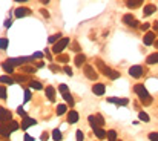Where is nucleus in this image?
<instances>
[{
  "mask_svg": "<svg viewBox=\"0 0 158 141\" xmlns=\"http://www.w3.org/2000/svg\"><path fill=\"white\" fill-rule=\"evenodd\" d=\"M97 66H98V69L101 71V74H103V75L109 77L111 80H117V78H120V72H117V71L111 69L109 66H106L105 63H103L101 60H97Z\"/></svg>",
  "mask_w": 158,
  "mask_h": 141,
  "instance_id": "nucleus-1",
  "label": "nucleus"
},
{
  "mask_svg": "<svg viewBox=\"0 0 158 141\" xmlns=\"http://www.w3.org/2000/svg\"><path fill=\"white\" fill-rule=\"evenodd\" d=\"M134 92H135L137 95L140 97V100H141V101H143L144 104H150V101H152V98H150L149 92L146 91V88H144L143 84H135Z\"/></svg>",
  "mask_w": 158,
  "mask_h": 141,
  "instance_id": "nucleus-2",
  "label": "nucleus"
},
{
  "mask_svg": "<svg viewBox=\"0 0 158 141\" xmlns=\"http://www.w3.org/2000/svg\"><path fill=\"white\" fill-rule=\"evenodd\" d=\"M68 45H69V38H61V40H58V42L52 46V52L58 55V54H61V52L65 51V48H66Z\"/></svg>",
  "mask_w": 158,
  "mask_h": 141,
  "instance_id": "nucleus-3",
  "label": "nucleus"
},
{
  "mask_svg": "<svg viewBox=\"0 0 158 141\" xmlns=\"http://www.w3.org/2000/svg\"><path fill=\"white\" fill-rule=\"evenodd\" d=\"M144 74H146V69L143 66H130V69H129V75L134 78H140Z\"/></svg>",
  "mask_w": 158,
  "mask_h": 141,
  "instance_id": "nucleus-4",
  "label": "nucleus"
},
{
  "mask_svg": "<svg viewBox=\"0 0 158 141\" xmlns=\"http://www.w3.org/2000/svg\"><path fill=\"white\" fill-rule=\"evenodd\" d=\"M34 57H22V58H9L8 60V63L12 64V66H19V64H25V63H28L31 62Z\"/></svg>",
  "mask_w": 158,
  "mask_h": 141,
  "instance_id": "nucleus-5",
  "label": "nucleus"
},
{
  "mask_svg": "<svg viewBox=\"0 0 158 141\" xmlns=\"http://www.w3.org/2000/svg\"><path fill=\"white\" fill-rule=\"evenodd\" d=\"M105 91H106V86L103 84V83H97V84L92 86V92L95 94V95H103Z\"/></svg>",
  "mask_w": 158,
  "mask_h": 141,
  "instance_id": "nucleus-6",
  "label": "nucleus"
},
{
  "mask_svg": "<svg viewBox=\"0 0 158 141\" xmlns=\"http://www.w3.org/2000/svg\"><path fill=\"white\" fill-rule=\"evenodd\" d=\"M89 124H91V127L92 129H97V127H100L101 126V123H100V120H98V115H89Z\"/></svg>",
  "mask_w": 158,
  "mask_h": 141,
  "instance_id": "nucleus-7",
  "label": "nucleus"
},
{
  "mask_svg": "<svg viewBox=\"0 0 158 141\" xmlns=\"http://www.w3.org/2000/svg\"><path fill=\"white\" fill-rule=\"evenodd\" d=\"M123 22H125L126 25H129V26H132V28H137V26H138V22L134 20V17L130 14H126L125 17H123Z\"/></svg>",
  "mask_w": 158,
  "mask_h": 141,
  "instance_id": "nucleus-8",
  "label": "nucleus"
},
{
  "mask_svg": "<svg viewBox=\"0 0 158 141\" xmlns=\"http://www.w3.org/2000/svg\"><path fill=\"white\" fill-rule=\"evenodd\" d=\"M85 75H86L88 78H91V80H95V78H97V74H95V71H94L92 66H85Z\"/></svg>",
  "mask_w": 158,
  "mask_h": 141,
  "instance_id": "nucleus-9",
  "label": "nucleus"
},
{
  "mask_svg": "<svg viewBox=\"0 0 158 141\" xmlns=\"http://www.w3.org/2000/svg\"><path fill=\"white\" fill-rule=\"evenodd\" d=\"M68 121H69L71 124H75L78 121V113L75 111H69V113H68Z\"/></svg>",
  "mask_w": 158,
  "mask_h": 141,
  "instance_id": "nucleus-10",
  "label": "nucleus"
},
{
  "mask_svg": "<svg viewBox=\"0 0 158 141\" xmlns=\"http://www.w3.org/2000/svg\"><path fill=\"white\" fill-rule=\"evenodd\" d=\"M154 42H155V34H154V32H147V34L144 35V45L150 46Z\"/></svg>",
  "mask_w": 158,
  "mask_h": 141,
  "instance_id": "nucleus-11",
  "label": "nucleus"
},
{
  "mask_svg": "<svg viewBox=\"0 0 158 141\" xmlns=\"http://www.w3.org/2000/svg\"><path fill=\"white\" fill-rule=\"evenodd\" d=\"M11 118V112L8 109H5V107H0V121H5V120Z\"/></svg>",
  "mask_w": 158,
  "mask_h": 141,
  "instance_id": "nucleus-12",
  "label": "nucleus"
},
{
  "mask_svg": "<svg viewBox=\"0 0 158 141\" xmlns=\"http://www.w3.org/2000/svg\"><path fill=\"white\" fill-rule=\"evenodd\" d=\"M16 17L17 18H20V17H25V16H28V14H31V11L28 9V8H19V9H16Z\"/></svg>",
  "mask_w": 158,
  "mask_h": 141,
  "instance_id": "nucleus-13",
  "label": "nucleus"
},
{
  "mask_svg": "<svg viewBox=\"0 0 158 141\" xmlns=\"http://www.w3.org/2000/svg\"><path fill=\"white\" fill-rule=\"evenodd\" d=\"M109 101L118 104V106H126V104L129 103V100H127V98H109Z\"/></svg>",
  "mask_w": 158,
  "mask_h": 141,
  "instance_id": "nucleus-14",
  "label": "nucleus"
},
{
  "mask_svg": "<svg viewBox=\"0 0 158 141\" xmlns=\"http://www.w3.org/2000/svg\"><path fill=\"white\" fill-rule=\"evenodd\" d=\"M46 95L49 98V101H54L56 100V89L52 88V86H48L46 88Z\"/></svg>",
  "mask_w": 158,
  "mask_h": 141,
  "instance_id": "nucleus-15",
  "label": "nucleus"
},
{
  "mask_svg": "<svg viewBox=\"0 0 158 141\" xmlns=\"http://www.w3.org/2000/svg\"><path fill=\"white\" fill-rule=\"evenodd\" d=\"M36 123H37L36 120H32V118H28V117H26V118L23 120V123H22V129H28L29 126H34Z\"/></svg>",
  "mask_w": 158,
  "mask_h": 141,
  "instance_id": "nucleus-16",
  "label": "nucleus"
},
{
  "mask_svg": "<svg viewBox=\"0 0 158 141\" xmlns=\"http://www.w3.org/2000/svg\"><path fill=\"white\" fill-rule=\"evenodd\" d=\"M0 133H2L3 137H6V135H9V127H8V124H6L5 121L3 123H0Z\"/></svg>",
  "mask_w": 158,
  "mask_h": 141,
  "instance_id": "nucleus-17",
  "label": "nucleus"
},
{
  "mask_svg": "<svg viewBox=\"0 0 158 141\" xmlns=\"http://www.w3.org/2000/svg\"><path fill=\"white\" fill-rule=\"evenodd\" d=\"M146 63L147 64H155V63H158V52L150 54V55L147 57V60H146Z\"/></svg>",
  "mask_w": 158,
  "mask_h": 141,
  "instance_id": "nucleus-18",
  "label": "nucleus"
},
{
  "mask_svg": "<svg viewBox=\"0 0 158 141\" xmlns=\"http://www.w3.org/2000/svg\"><path fill=\"white\" fill-rule=\"evenodd\" d=\"M94 133L97 135V138H100V140H103V138H106L107 137V133L101 129V127H97V129H94Z\"/></svg>",
  "mask_w": 158,
  "mask_h": 141,
  "instance_id": "nucleus-19",
  "label": "nucleus"
},
{
  "mask_svg": "<svg viewBox=\"0 0 158 141\" xmlns=\"http://www.w3.org/2000/svg\"><path fill=\"white\" fill-rule=\"evenodd\" d=\"M154 11H157L155 5H146V6H144V16H150Z\"/></svg>",
  "mask_w": 158,
  "mask_h": 141,
  "instance_id": "nucleus-20",
  "label": "nucleus"
},
{
  "mask_svg": "<svg viewBox=\"0 0 158 141\" xmlns=\"http://www.w3.org/2000/svg\"><path fill=\"white\" fill-rule=\"evenodd\" d=\"M85 60H86V57L83 55V54H78V55L75 57V64H77L78 68H80V66H81V64L85 63Z\"/></svg>",
  "mask_w": 158,
  "mask_h": 141,
  "instance_id": "nucleus-21",
  "label": "nucleus"
},
{
  "mask_svg": "<svg viewBox=\"0 0 158 141\" xmlns=\"http://www.w3.org/2000/svg\"><path fill=\"white\" fill-rule=\"evenodd\" d=\"M0 83H5V84H14V80L8 75H2L0 77Z\"/></svg>",
  "mask_w": 158,
  "mask_h": 141,
  "instance_id": "nucleus-22",
  "label": "nucleus"
},
{
  "mask_svg": "<svg viewBox=\"0 0 158 141\" xmlns=\"http://www.w3.org/2000/svg\"><path fill=\"white\" fill-rule=\"evenodd\" d=\"M29 86H31L32 89H37V91H42V89H43L42 83H40V81H36V80H32V81L29 83Z\"/></svg>",
  "mask_w": 158,
  "mask_h": 141,
  "instance_id": "nucleus-23",
  "label": "nucleus"
},
{
  "mask_svg": "<svg viewBox=\"0 0 158 141\" xmlns=\"http://www.w3.org/2000/svg\"><path fill=\"white\" fill-rule=\"evenodd\" d=\"M52 138L56 140V141H61V138H63V135H61V132L58 130V129H56L52 132Z\"/></svg>",
  "mask_w": 158,
  "mask_h": 141,
  "instance_id": "nucleus-24",
  "label": "nucleus"
},
{
  "mask_svg": "<svg viewBox=\"0 0 158 141\" xmlns=\"http://www.w3.org/2000/svg\"><path fill=\"white\" fill-rule=\"evenodd\" d=\"M63 98H65L66 103H69V106H74V100H72V97H71L69 92H68V94H63Z\"/></svg>",
  "mask_w": 158,
  "mask_h": 141,
  "instance_id": "nucleus-25",
  "label": "nucleus"
},
{
  "mask_svg": "<svg viewBox=\"0 0 158 141\" xmlns=\"http://www.w3.org/2000/svg\"><path fill=\"white\" fill-rule=\"evenodd\" d=\"M8 127H9V132H14L19 129V123L17 121H9L8 123Z\"/></svg>",
  "mask_w": 158,
  "mask_h": 141,
  "instance_id": "nucleus-26",
  "label": "nucleus"
},
{
  "mask_svg": "<svg viewBox=\"0 0 158 141\" xmlns=\"http://www.w3.org/2000/svg\"><path fill=\"white\" fill-rule=\"evenodd\" d=\"M58 40H61V34H56V35L49 37V38H48V42H49V43H57Z\"/></svg>",
  "mask_w": 158,
  "mask_h": 141,
  "instance_id": "nucleus-27",
  "label": "nucleus"
},
{
  "mask_svg": "<svg viewBox=\"0 0 158 141\" xmlns=\"http://www.w3.org/2000/svg\"><path fill=\"white\" fill-rule=\"evenodd\" d=\"M2 68H3L6 72H12V71H14V66H12V64H9L8 62H5V63L2 64Z\"/></svg>",
  "mask_w": 158,
  "mask_h": 141,
  "instance_id": "nucleus-28",
  "label": "nucleus"
},
{
  "mask_svg": "<svg viewBox=\"0 0 158 141\" xmlns=\"http://www.w3.org/2000/svg\"><path fill=\"white\" fill-rule=\"evenodd\" d=\"M8 45H9L8 38H0V49H6V48H8Z\"/></svg>",
  "mask_w": 158,
  "mask_h": 141,
  "instance_id": "nucleus-29",
  "label": "nucleus"
},
{
  "mask_svg": "<svg viewBox=\"0 0 158 141\" xmlns=\"http://www.w3.org/2000/svg\"><path fill=\"white\" fill-rule=\"evenodd\" d=\"M138 117H140V120H141L143 123H147V121H149V115H147L146 112H140Z\"/></svg>",
  "mask_w": 158,
  "mask_h": 141,
  "instance_id": "nucleus-30",
  "label": "nucleus"
},
{
  "mask_svg": "<svg viewBox=\"0 0 158 141\" xmlns=\"http://www.w3.org/2000/svg\"><path fill=\"white\" fill-rule=\"evenodd\" d=\"M107 140L109 141H115L117 140V132L115 130H109L107 132Z\"/></svg>",
  "mask_w": 158,
  "mask_h": 141,
  "instance_id": "nucleus-31",
  "label": "nucleus"
},
{
  "mask_svg": "<svg viewBox=\"0 0 158 141\" xmlns=\"http://www.w3.org/2000/svg\"><path fill=\"white\" fill-rule=\"evenodd\" d=\"M65 112H66V106L65 104H58L57 106V115H63Z\"/></svg>",
  "mask_w": 158,
  "mask_h": 141,
  "instance_id": "nucleus-32",
  "label": "nucleus"
},
{
  "mask_svg": "<svg viewBox=\"0 0 158 141\" xmlns=\"http://www.w3.org/2000/svg\"><path fill=\"white\" fill-rule=\"evenodd\" d=\"M143 5V2H127V8H138V6H141Z\"/></svg>",
  "mask_w": 158,
  "mask_h": 141,
  "instance_id": "nucleus-33",
  "label": "nucleus"
},
{
  "mask_svg": "<svg viewBox=\"0 0 158 141\" xmlns=\"http://www.w3.org/2000/svg\"><path fill=\"white\" fill-rule=\"evenodd\" d=\"M149 140L150 141H158V133L157 132H150L149 133Z\"/></svg>",
  "mask_w": 158,
  "mask_h": 141,
  "instance_id": "nucleus-34",
  "label": "nucleus"
},
{
  "mask_svg": "<svg viewBox=\"0 0 158 141\" xmlns=\"http://www.w3.org/2000/svg\"><path fill=\"white\" fill-rule=\"evenodd\" d=\"M0 98H2V100L6 98V89H5V86H0Z\"/></svg>",
  "mask_w": 158,
  "mask_h": 141,
  "instance_id": "nucleus-35",
  "label": "nucleus"
},
{
  "mask_svg": "<svg viewBox=\"0 0 158 141\" xmlns=\"http://www.w3.org/2000/svg\"><path fill=\"white\" fill-rule=\"evenodd\" d=\"M58 91H60L61 94H68V86H66V84H60V86H58Z\"/></svg>",
  "mask_w": 158,
  "mask_h": 141,
  "instance_id": "nucleus-36",
  "label": "nucleus"
},
{
  "mask_svg": "<svg viewBox=\"0 0 158 141\" xmlns=\"http://www.w3.org/2000/svg\"><path fill=\"white\" fill-rule=\"evenodd\" d=\"M29 100H31V91L26 89L25 91V101H29Z\"/></svg>",
  "mask_w": 158,
  "mask_h": 141,
  "instance_id": "nucleus-37",
  "label": "nucleus"
},
{
  "mask_svg": "<svg viewBox=\"0 0 158 141\" xmlns=\"http://www.w3.org/2000/svg\"><path fill=\"white\" fill-rule=\"evenodd\" d=\"M85 135H83V132L81 130H77V141H83Z\"/></svg>",
  "mask_w": 158,
  "mask_h": 141,
  "instance_id": "nucleus-38",
  "label": "nucleus"
},
{
  "mask_svg": "<svg viewBox=\"0 0 158 141\" xmlns=\"http://www.w3.org/2000/svg\"><path fill=\"white\" fill-rule=\"evenodd\" d=\"M57 60H58V62H61V63H66L69 58H68L66 55H60V57H57Z\"/></svg>",
  "mask_w": 158,
  "mask_h": 141,
  "instance_id": "nucleus-39",
  "label": "nucleus"
},
{
  "mask_svg": "<svg viewBox=\"0 0 158 141\" xmlns=\"http://www.w3.org/2000/svg\"><path fill=\"white\" fill-rule=\"evenodd\" d=\"M17 113H19V115H22V117H25V118H26V112L23 111V107H19V109H17Z\"/></svg>",
  "mask_w": 158,
  "mask_h": 141,
  "instance_id": "nucleus-40",
  "label": "nucleus"
},
{
  "mask_svg": "<svg viewBox=\"0 0 158 141\" xmlns=\"http://www.w3.org/2000/svg\"><path fill=\"white\" fill-rule=\"evenodd\" d=\"M65 72H66V74H68V75H69V77L72 75V69L69 68V66H65Z\"/></svg>",
  "mask_w": 158,
  "mask_h": 141,
  "instance_id": "nucleus-41",
  "label": "nucleus"
},
{
  "mask_svg": "<svg viewBox=\"0 0 158 141\" xmlns=\"http://www.w3.org/2000/svg\"><path fill=\"white\" fill-rule=\"evenodd\" d=\"M32 57H34V58H43V52H36Z\"/></svg>",
  "mask_w": 158,
  "mask_h": 141,
  "instance_id": "nucleus-42",
  "label": "nucleus"
},
{
  "mask_svg": "<svg viewBox=\"0 0 158 141\" xmlns=\"http://www.w3.org/2000/svg\"><path fill=\"white\" fill-rule=\"evenodd\" d=\"M149 28H150V25H149V23H144V25L141 26V29H143V31H147Z\"/></svg>",
  "mask_w": 158,
  "mask_h": 141,
  "instance_id": "nucleus-43",
  "label": "nucleus"
},
{
  "mask_svg": "<svg viewBox=\"0 0 158 141\" xmlns=\"http://www.w3.org/2000/svg\"><path fill=\"white\" fill-rule=\"evenodd\" d=\"M25 141H34V138L31 135H25Z\"/></svg>",
  "mask_w": 158,
  "mask_h": 141,
  "instance_id": "nucleus-44",
  "label": "nucleus"
},
{
  "mask_svg": "<svg viewBox=\"0 0 158 141\" xmlns=\"http://www.w3.org/2000/svg\"><path fill=\"white\" fill-rule=\"evenodd\" d=\"M51 71H58V66H56V64H51Z\"/></svg>",
  "mask_w": 158,
  "mask_h": 141,
  "instance_id": "nucleus-45",
  "label": "nucleus"
},
{
  "mask_svg": "<svg viewBox=\"0 0 158 141\" xmlns=\"http://www.w3.org/2000/svg\"><path fill=\"white\" fill-rule=\"evenodd\" d=\"M5 26H6V28H9V26H11V20H6V22H5Z\"/></svg>",
  "mask_w": 158,
  "mask_h": 141,
  "instance_id": "nucleus-46",
  "label": "nucleus"
},
{
  "mask_svg": "<svg viewBox=\"0 0 158 141\" xmlns=\"http://www.w3.org/2000/svg\"><path fill=\"white\" fill-rule=\"evenodd\" d=\"M72 46H74V48H72V49H74V51H78V49H80V48H78V45H77V43H74V45H72Z\"/></svg>",
  "mask_w": 158,
  "mask_h": 141,
  "instance_id": "nucleus-47",
  "label": "nucleus"
},
{
  "mask_svg": "<svg viewBox=\"0 0 158 141\" xmlns=\"http://www.w3.org/2000/svg\"><path fill=\"white\" fill-rule=\"evenodd\" d=\"M48 140V135H46V133H43V135H42V141H46Z\"/></svg>",
  "mask_w": 158,
  "mask_h": 141,
  "instance_id": "nucleus-48",
  "label": "nucleus"
},
{
  "mask_svg": "<svg viewBox=\"0 0 158 141\" xmlns=\"http://www.w3.org/2000/svg\"><path fill=\"white\" fill-rule=\"evenodd\" d=\"M155 48H158V40H157V42H155Z\"/></svg>",
  "mask_w": 158,
  "mask_h": 141,
  "instance_id": "nucleus-49",
  "label": "nucleus"
}]
</instances>
